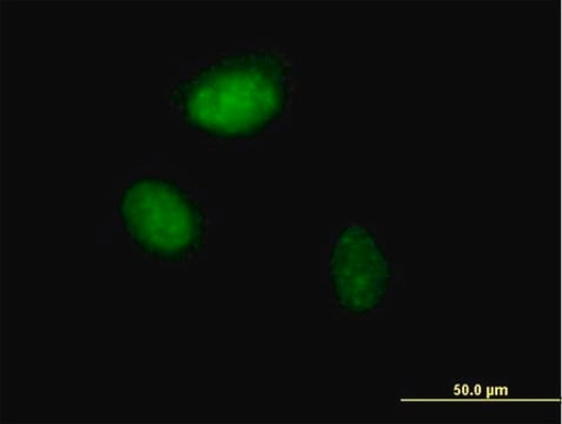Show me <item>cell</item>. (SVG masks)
<instances>
[{"mask_svg": "<svg viewBox=\"0 0 562 424\" xmlns=\"http://www.w3.org/2000/svg\"><path fill=\"white\" fill-rule=\"evenodd\" d=\"M392 276L391 260L369 227L340 231L329 255V277L342 309L357 316L371 314L383 305Z\"/></svg>", "mask_w": 562, "mask_h": 424, "instance_id": "cell-3", "label": "cell"}, {"mask_svg": "<svg viewBox=\"0 0 562 424\" xmlns=\"http://www.w3.org/2000/svg\"><path fill=\"white\" fill-rule=\"evenodd\" d=\"M117 212L125 235L148 257L180 265L205 246L203 207L171 178L144 175L120 196Z\"/></svg>", "mask_w": 562, "mask_h": 424, "instance_id": "cell-2", "label": "cell"}, {"mask_svg": "<svg viewBox=\"0 0 562 424\" xmlns=\"http://www.w3.org/2000/svg\"><path fill=\"white\" fill-rule=\"evenodd\" d=\"M290 93L285 59L269 48H250L181 79L170 98L190 129L213 140L250 141L284 116Z\"/></svg>", "mask_w": 562, "mask_h": 424, "instance_id": "cell-1", "label": "cell"}]
</instances>
